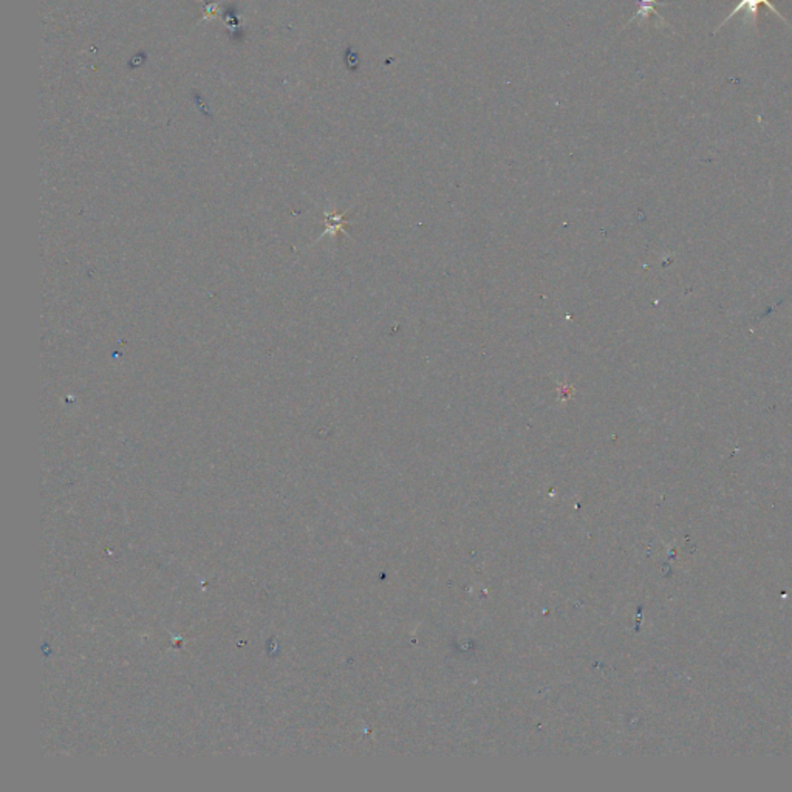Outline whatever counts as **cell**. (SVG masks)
<instances>
[{"mask_svg":"<svg viewBox=\"0 0 792 792\" xmlns=\"http://www.w3.org/2000/svg\"><path fill=\"white\" fill-rule=\"evenodd\" d=\"M638 4H639L638 11H636V13L633 14V16H632V19L627 22L625 27L630 25L632 22H634L636 19H647V18L650 16V14H655V16H656L658 19H660V20L662 22V24H665L664 19L661 18V14L656 11V5H667V4H665V2H658V0H638ZM625 27H624V28H625Z\"/></svg>","mask_w":792,"mask_h":792,"instance_id":"cell-2","label":"cell"},{"mask_svg":"<svg viewBox=\"0 0 792 792\" xmlns=\"http://www.w3.org/2000/svg\"><path fill=\"white\" fill-rule=\"evenodd\" d=\"M760 5H765V6H767V8H769V10H771V11H772V13L775 14V16H777V18H780V19H781L783 22H786V24H788V20H786V19H784V18L781 16V14H780L779 11H777L775 6H774V5L771 4V2H769V0H739L738 5L735 6V8H734V10H732V13L729 14V16H728L726 19H724V20L721 22V25H718V28L715 29V32H718V29H720L721 27L726 25V24H728V22H729V20H730L732 18L737 16V14H738V13H742L743 10H747V11H749L751 16H752V18L755 19V22H757V18H758V6H760ZM788 25H789V24H788ZM789 27H791V25H789Z\"/></svg>","mask_w":792,"mask_h":792,"instance_id":"cell-1","label":"cell"}]
</instances>
